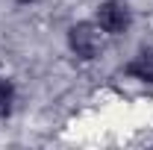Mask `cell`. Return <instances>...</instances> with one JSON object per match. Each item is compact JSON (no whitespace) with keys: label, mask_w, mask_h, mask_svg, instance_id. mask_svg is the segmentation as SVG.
Returning a JSON list of instances; mask_svg holds the SVG:
<instances>
[{"label":"cell","mask_w":153,"mask_h":150,"mask_svg":"<svg viewBox=\"0 0 153 150\" xmlns=\"http://www.w3.org/2000/svg\"><path fill=\"white\" fill-rule=\"evenodd\" d=\"M103 47V38H100V27L91 24H76L71 30V50L82 59H94Z\"/></svg>","instance_id":"cell-1"},{"label":"cell","mask_w":153,"mask_h":150,"mask_svg":"<svg viewBox=\"0 0 153 150\" xmlns=\"http://www.w3.org/2000/svg\"><path fill=\"white\" fill-rule=\"evenodd\" d=\"M21 3H27V0H21Z\"/></svg>","instance_id":"cell-4"},{"label":"cell","mask_w":153,"mask_h":150,"mask_svg":"<svg viewBox=\"0 0 153 150\" xmlns=\"http://www.w3.org/2000/svg\"><path fill=\"white\" fill-rule=\"evenodd\" d=\"M9 106H12V88H9V82L0 79V115L9 112Z\"/></svg>","instance_id":"cell-3"},{"label":"cell","mask_w":153,"mask_h":150,"mask_svg":"<svg viewBox=\"0 0 153 150\" xmlns=\"http://www.w3.org/2000/svg\"><path fill=\"white\" fill-rule=\"evenodd\" d=\"M97 27L103 33H124L130 27V9L118 0H109L97 9Z\"/></svg>","instance_id":"cell-2"}]
</instances>
